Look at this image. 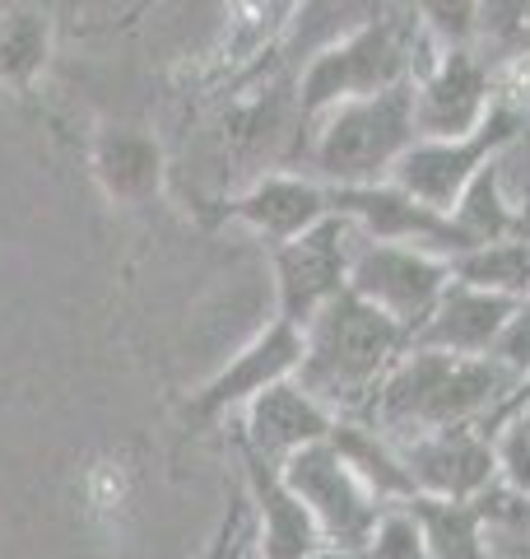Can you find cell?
I'll return each mask as SVG.
<instances>
[{"mask_svg": "<svg viewBox=\"0 0 530 559\" xmlns=\"http://www.w3.org/2000/svg\"><path fill=\"white\" fill-rule=\"evenodd\" d=\"M511 396H517V378L503 364L410 345L396 369L386 373L382 392L373 396L363 419L400 448L423 439V433L456 429V425L498 429Z\"/></svg>", "mask_w": 530, "mask_h": 559, "instance_id": "obj_1", "label": "cell"}, {"mask_svg": "<svg viewBox=\"0 0 530 559\" xmlns=\"http://www.w3.org/2000/svg\"><path fill=\"white\" fill-rule=\"evenodd\" d=\"M410 345L414 341L400 322L345 289L303 326V364L293 378L340 419H363Z\"/></svg>", "mask_w": 530, "mask_h": 559, "instance_id": "obj_2", "label": "cell"}, {"mask_svg": "<svg viewBox=\"0 0 530 559\" xmlns=\"http://www.w3.org/2000/svg\"><path fill=\"white\" fill-rule=\"evenodd\" d=\"M433 57H437V47L423 38L414 14L400 0H386L373 20H363L359 28L340 33L335 43L316 47L308 57L303 75H298V94H293L298 131L312 127L316 117L330 112L345 98H368V94L396 90V84H410Z\"/></svg>", "mask_w": 530, "mask_h": 559, "instance_id": "obj_3", "label": "cell"}, {"mask_svg": "<svg viewBox=\"0 0 530 559\" xmlns=\"http://www.w3.org/2000/svg\"><path fill=\"white\" fill-rule=\"evenodd\" d=\"M410 84H396V90H382L368 98H345L330 112L316 117L312 127L298 131L293 154L303 150V173H312L326 187L392 182L405 150L419 140Z\"/></svg>", "mask_w": 530, "mask_h": 559, "instance_id": "obj_4", "label": "cell"}, {"mask_svg": "<svg viewBox=\"0 0 530 559\" xmlns=\"http://www.w3.org/2000/svg\"><path fill=\"white\" fill-rule=\"evenodd\" d=\"M530 121V103H517L498 90V103H493L489 121L474 135L461 140H433V135H419L405 159L396 164L392 182L400 191H410L414 201H423L429 210H442L451 215L456 201L466 197V187L480 178V168L493 164L498 154L521 135V127Z\"/></svg>", "mask_w": 530, "mask_h": 559, "instance_id": "obj_5", "label": "cell"}, {"mask_svg": "<svg viewBox=\"0 0 530 559\" xmlns=\"http://www.w3.org/2000/svg\"><path fill=\"white\" fill-rule=\"evenodd\" d=\"M279 471H285L293 495L308 503V513L316 522V532H322L326 550H335V555H363L368 550V540H373L386 503L353 476L349 462L335 452L330 439L293 452Z\"/></svg>", "mask_w": 530, "mask_h": 559, "instance_id": "obj_6", "label": "cell"}, {"mask_svg": "<svg viewBox=\"0 0 530 559\" xmlns=\"http://www.w3.org/2000/svg\"><path fill=\"white\" fill-rule=\"evenodd\" d=\"M451 285V261L423 248H405V242H373L363 238L353 242V261H349V289L363 304H373L386 312L392 322L405 331H414L429 322V312Z\"/></svg>", "mask_w": 530, "mask_h": 559, "instance_id": "obj_7", "label": "cell"}, {"mask_svg": "<svg viewBox=\"0 0 530 559\" xmlns=\"http://www.w3.org/2000/svg\"><path fill=\"white\" fill-rule=\"evenodd\" d=\"M359 229L345 215H326L303 238L270 248V275H275V318L293 326H308L330 299L349 289V261Z\"/></svg>", "mask_w": 530, "mask_h": 559, "instance_id": "obj_8", "label": "cell"}, {"mask_svg": "<svg viewBox=\"0 0 530 559\" xmlns=\"http://www.w3.org/2000/svg\"><path fill=\"white\" fill-rule=\"evenodd\" d=\"M414 127L433 140L474 135L498 103V66L480 47H447L414 75Z\"/></svg>", "mask_w": 530, "mask_h": 559, "instance_id": "obj_9", "label": "cell"}, {"mask_svg": "<svg viewBox=\"0 0 530 559\" xmlns=\"http://www.w3.org/2000/svg\"><path fill=\"white\" fill-rule=\"evenodd\" d=\"M330 210L345 215L353 229L373 242H405V248H423L437 257H461L474 248V238L442 210H429L414 201L410 191L396 182H373V187H330Z\"/></svg>", "mask_w": 530, "mask_h": 559, "instance_id": "obj_10", "label": "cell"}, {"mask_svg": "<svg viewBox=\"0 0 530 559\" xmlns=\"http://www.w3.org/2000/svg\"><path fill=\"white\" fill-rule=\"evenodd\" d=\"M298 364H303V326H293L285 318H270L252 341L238 349V355H228V364L205 382V388L191 392L186 419L191 425H215V419L238 415L252 396L275 388V382L293 378Z\"/></svg>", "mask_w": 530, "mask_h": 559, "instance_id": "obj_11", "label": "cell"}, {"mask_svg": "<svg viewBox=\"0 0 530 559\" xmlns=\"http://www.w3.org/2000/svg\"><path fill=\"white\" fill-rule=\"evenodd\" d=\"M405 466L414 476L423 499H480L489 485H498V443L489 425H456L423 433L414 443H400Z\"/></svg>", "mask_w": 530, "mask_h": 559, "instance_id": "obj_12", "label": "cell"}, {"mask_svg": "<svg viewBox=\"0 0 530 559\" xmlns=\"http://www.w3.org/2000/svg\"><path fill=\"white\" fill-rule=\"evenodd\" d=\"M335 419L340 415H335L326 401H316L298 378H285V382L265 388L261 396H252L238 411L233 439L246 443L256 457H265L270 466H285L293 452H303L312 443H326Z\"/></svg>", "mask_w": 530, "mask_h": 559, "instance_id": "obj_13", "label": "cell"}, {"mask_svg": "<svg viewBox=\"0 0 530 559\" xmlns=\"http://www.w3.org/2000/svg\"><path fill=\"white\" fill-rule=\"evenodd\" d=\"M233 452L242 466L246 503H252V536H256L261 559H316L322 555L326 540L316 532L308 503L289 489L285 471L256 457V452L238 439H233Z\"/></svg>", "mask_w": 530, "mask_h": 559, "instance_id": "obj_14", "label": "cell"}, {"mask_svg": "<svg viewBox=\"0 0 530 559\" xmlns=\"http://www.w3.org/2000/svg\"><path fill=\"white\" fill-rule=\"evenodd\" d=\"M330 210V187L316 182L303 168H275L261 173V178L238 191L233 201L224 205V219L252 229L256 238H265V248H279V242L303 238L308 229H316Z\"/></svg>", "mask_w": 530, "mask_h": 559, "instance_id": "obj_15", "label": "cell"}, {"mask_svg": "<svg viewBox=\"0 0 530 559\" xmlns=\"http://www.w3.org/2000/svg\"><path fill=\"white\" fill-rule=\"evenodd\" d=\"M517 304L521 299H503V294L451 280L447 294L437 299V308L429 312V322L414 331V345L442 349V355H461V359H489L507 318L517 312Z\"/></svg>", "mask_w": 530, "mask_h": 559, "instance_id": "obj_16", "label": "cell"}, {"mask_svg": "<svg viewBox=\"0 0 530 559\" xmlns=\"http://www.w3.org/2000/svg\"><path fill=\"white\" fill-rule=\"evenodd\" d=\"M98 187L108 191V201L117 205H149L164 187V150L158 140L135 131V127H108L94 135L88 150Z\"/></svg>", "mask_w": 530, "mask_h": 559, "instance_id": "obj_17", "label": "cell"}, {"mask_svg": "<svg viewBox=\"0 0 530 559\" xmlns=\"http://www.w3.org/2000/svg\"><path fill=\"white\" fill-rule=\"evenodd\" d=\"M330 443L335 452L349 462V471L359 476L373 495L386 503V509H396V503H414L419 489H414V476L410 466H405V452L377 433L368 419H335L330 429Z\"/></svg>", "mask_w": 530, "mask_h": 559, "instance_id": "obj_18", "label": "cell"}, {"mask_svg": "<svg viewBox=\"0 0 530 559\" xmlns=\"http://www.w3.org/2000/svg\"><path fill=\"white\" fill-rule=\"evenodd\" d=\"M308 0H228V28L219 47V66L252 70L285 33L298 24Z\"/></svg>", "mask_w": 530, "mask_h": 559, "instance_id": "obj_19", "label": "cell"}, {"mask_svg": "<svg viewBox=\"0 0 530 559\" xmlns=\"http://www.w3.org/2000/svg\"><path fill=\"white\" fill-rule=\"evenodd\" d=\"M451 280L503 294V299H530V234L480 242V248L451 257Z\"/></svg>", "mask_w": 530, "mask_h": 559, "instance_id": "obj_20", "label": "cell"}, {"mask_svg": "<svg viewBox=\"0 0 530 559\" xmlns=\"http://www.w3.org/2000/svg\"><path fill=\"white\" fill-rule=\"evenodd\" d=\"M423 540H429V559H489V532L474 499H414L410 503Z\"/></svg>", "mask_w": 530, "mask_h": 559, "instance_id": "obj_21", "label": "cell"}, {"mask_svg": "<svg viewBox=\"0 0 530 559\" xmlns=\"http://www.w3.org/2000/svg\"><path fill=\"white\" fill-rule=\"evenodd\" d=\"M451 219L480 242H498V238H511L521 234V205L511 201V191L503 187V173H498V159L480 168V178L466 187V197L456 201Z\"/></svg>", "mask_w": 530, "mask_h": 559, "instance_id": "obj_22", "label": "cell"}, {"mask_svg": "<svg viewBox=\"0 0 530 559\" xmlns=\"http://www.w3.org/2000/svg\"><path fill=\"white\" fill-rule=\"evenodd\" d=\"M51 57V20L38 10H10L0 20V84L28 94Z\"/></svg>", "mask_w": 530, "mask_h": 559, "instance_id": "obj_23", "label": "cell"}, {"mask_svg": "<svg viewBox=\"0 0 530 559\" xmlns=\"http://www.w3.org/2000/svg\"><path fill=\"white\" fill-rule=\"evenodd\" d=\"M414 14V24L423 28L437 51L447 47H474L480 38V5L484 0H400Z\"/></svg>", "mask_w": 530, "mask_h": 559, "instance_id": "obj_24", "label": "cell"}, {"mask_svg": "<svg viewBox=\"0 0 530 559\" xmlns=\"http://www.w3.org/2000/svg\"><path fill=\"white\" fill-rule=\"evenodd\" d=\"M246 540H252V503H246V489H238V495L228 499V509L219 518L215 536L205 540L201 559H242Z\"/></svg>", "mask_w": 530, "mask_h": 559, "instance_id": "obj_25", "label": "cell"}, {"mask_svg": "<svg viewBox=\"0 0 530 559\" xmlns=\"http://www.w3.org/2000/svg\"><path fill=\"white\" fill-rule=\"evenodd\" d=\"M489 359L503 364V369L517 378V388H521V382H530V299H521L517 312L507 318L503 336H498V345H493Z\"/></svg>", "mask_w": 530, "mask_h": 559, "instance_id": "obj_26", "label": "cell"}, {"mask_svg": "<svg viewBox=\"0 0 530 559\" xmlns=\"http://www.w3.org/2000/svg\"><path fill=\"white\" fill-rule=\"evenodd\" d=\"M493 443H498V480L530 499V433H521L507 419V425L493 429Z\"/></svg>", "mask_w": 530, "mask_h": 559, "instance_id": "obj_27", "label": "cell"}, {"mask_svg": "<svg viewBox=\"0 0 530 559\" xmlns=\"http://www.w3.org/2000/svg\"><path fill=\"white\" fill-rule=\"evenodd\" d=\"M489 532V559H530V536H517V532Z\"/></svg>", "mask_w": 530, "mask_h": 559, "instance_id": "obj_28", "label": "cell"}, {"mask_svg": "<svg viewBox=\"0 0 530 559\" xmlns=\"http://www.w3.org/2000/svg\"><path fill=\"white\" fill-rule=\"evenodd\" d=\"M517 425L521 433H530V392H521V396H511V406H507V415H503V425Z\"/></svg>", "mask_w": 530, "mask_h": 559, "instance_id": "obj_29", "label": "cell"}, {"mask_svg": "<svg viewBox=\"0 0 530 559\" xmlns=\"http://www.w3.org/2000/svg\"><path fill=\"white\" fill-rule=\"evenodd\" d=\"M149 5H154V0H135V5L127 10V20H121V28H131V24L140 20V14H145V10H149Z\"/></svg>", "mask_w": 530, "mask_h": 559, "instance_id": "obj_30", "label": "cell"}, {"mask_svg": "<svg viewBox=\"0 0 530 559\" xmlns=\"http://www.w3.org/2000/svg\"><path fill=\"white\" fill-rule=\"evenodd\" d=\"M521 234H530V201L521 205Z\"/></svg>", "mask_w": 530, "mask_h": 559, "instance_id": "obj_31", "label": "cell"}]
</instances>
